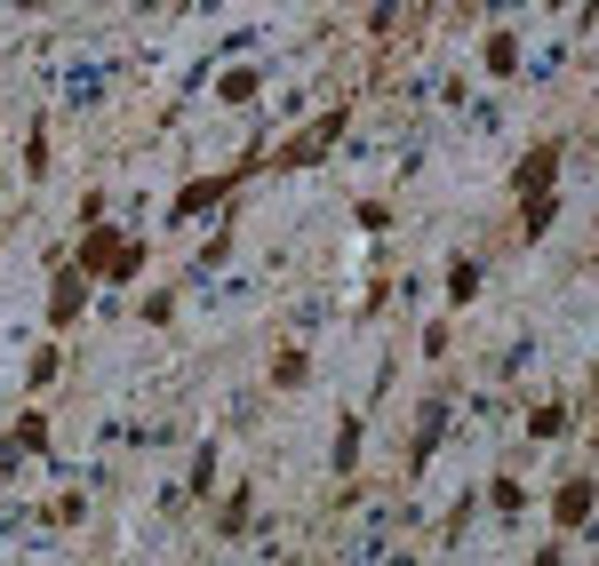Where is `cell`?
Returning <instances> with one entry per match:
<instances>
[{
    "label": "cell",
    "instance_id": "6da1fadb",
    "mask_svg": "<svg viewBox=\"0 0 599 566\" xmlns=\"http://www.w3.org/2000/svg\"><path fill=\"white\" fill-rule=\"evenodd\" d=\"M88 264H96V272H136L144 248H136V240H112V231H96V240H88Z\"/></svg>",
    "mask_w": 599,
    "mask_h": 566
},
{
    "label": "cell",
    "instance_id": "7a4b0ae2",
    "mask_svg": "<svg viewBox=\"0 0 599 566\" xmlns=\"http://www.w3.org/2000/svg\"><path fill=\"white\" fill-rule=\"evenodd\" d=\"M560 519H567V527L591 519V479H567V486H560Z\"/></svg>",
    "mask_w": 599,
    "mask_h": 566
},
{
    "label": "cell",
    "instance_id": "3957f363",
    "mask_svg": "<svg viewBox=\"0 0 599 566\" xmlns=\"http://www.w3.org/2000/svg\"><path fill=\"white\" fill-rule=\"evenodd\" d=\"M96 96H105V64H88V72L64 81V105H96Z\"/></svg>",
    "mask_w": 599,
    "mask_h": 566
},
{
    "label": "cell",
    "instance_id": "277c9868",
    "mask_svg": "<svg viewBox=\"0 0 599 566\" xmlns=\"http://www.w3.org/2000/svg\"><path fill=\"white\" fill-rule=\"evenodd\" d=\"M216 192H224V184H192V192L177 200V216H200V208H216Z\"/></svg>",
    "mask_w": 599,
    "mask_h": 566
}]
</instances>
